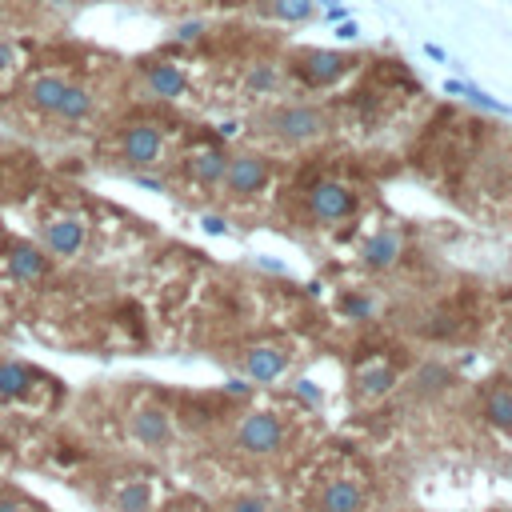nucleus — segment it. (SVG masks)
I'll return each instance as SVG.
<instances>
[{"label": "nucleus", "instance_id": "obj_21", "mask_svg": "<svg viewBox=\"0 0 512 512\" xmlns=\"http://www.w3.org/2000/svg\"><path fill=\"white\" fill-rule=\"evenodd\" d=\"M260 8L276 24H308V20H316V0H260Z\"/></svg>", "mask_w": 512, "mask_h": 512}, {"label": "nucleus", "instance_id": "obj_8", "mask_svg": "<svg viewBox=\"0 0 512 512\" xmlns=\"http://www.w3.org/2000/svg\"><path fill=\"white\" fill-rule=\"evenodd\" d=\"M88 244V224L80 216H56L40 228V248L52 256H80V248Z\"/></svg>", "mask_w": 512, "mask_h": 512}, {"label": "nucleus", "instance_id": "obj_7", "mask_svg": "<svg viewBox=\"0 0 512 512\" xmlns=\"http://www.w3.org/2000/svg\"><path fill=\"white\" fill-rule=\"evenodd\" d=\"M128 436L144 448H164L172 440V416L160 408V404H136L128 412Z\"/></svg>", "mask_w": 512, "mask_h": 512}, {"label": "nucleus", "instance_id": "obj_25", "mask_svg": "<svg viewBox=\"0 0 512 512\" xmlns=\"http://www.w3.org/2000/svg\"><path fill=\"white\" fill-rule=\"evenodd\" d=\"M340 312L352 320H368L376 312V304H372V296H340Z\"/></svg>", "mask_w": 512, "mask_h": 512}, {"label": "nucleus", "instance_id": "obj_19", "mask_svg": "<svg viewBox=\"0 0 512 512\" xmlns=\"http://www.w3.org/2000/svg\"><path fill=\"white\" fill-rule=\"evenodd\" d=\"M152 496H156L152 480H128L112 492L108 512H152Z\"/></svg>", "mask_w": 512, "mask_h": 512}, {"label": "nucleus", "instance_id": "obj_6", "mask_svg": "<svg viewBox=\"0 0 512 512\" xmlns=\"http://www.w3.org/2000/svg\"><path fill=\"white\" fill-rule=\"evenodd\" d=\"M236 448L248 456H272L284 448V424L272 412H252L240 428H236Z\"/></svg>", "mask_w": 512, "mask_h": 512}, {"label": "nucleus", "instance_id": "obj_31", "mask_svg": "<svg viewBox=\"0 0 512 512\" xmlns=\"http://www.w3.org/2000/svg\"><path fill=\"white\" fill-rule=\"evenodd\" d=\"M200 228H204L208 236H228V220L216 216V212H204V216H200Z\"/></svg>", "mask_w": 512, "mask_h": 512}, {"label": "nucleus", "instance_id": "obj_14", "mask_svg": "<svg viewBox=\"0 0 512 512\" xmlns=\"http://www.w3.org/2000/svg\"><path fill=\"white\" fill-rule=\"evenodd\" d=\"M364 508V488L352 480H328L316 492V512H360Z\"/></svg>", "mask_w": 512, "mask_h": 512}, {"label": "nucleus", "instance_id": "obj_37", "mask_svg": "<svg viewBox=\"0 0 512 512\" xmlns=\"http://www.w3.org/2000/svg\"><path fill=\"white\" fill-rule=\"evenodd\" d=\"M164 512H188V508H180V504H172V508H164Z\"/></svg>", "mask_w": 512, "mask_h": 512}, {"label": "nucleus", "instance_id": "obj_16", "mask_svg": "<svg viewBox=\"0 0 512 512\" xmlns=\"http://www.w3.org/2000/svg\"><path fill=\"white\" fill-rule=\"evenodd\" d=\"M92 112H96V92L88 84H72L68 80V88H64V96H60L52 116L64 120V124H84V120H92Z\"/></svg>", "mask_w": 512, "mask_h": 512}, {"label": "nucleus", "instance_id": "obj_36", "mask_svg": "<svg viewBox=\"0 0 512 512\" xmlns=\"http://www.w3.org/2000/svg\"><path fill=\"white\" fill-rule=\"evenodd\" d=\"M8 20V0H0V24Z\"/></svg>", "mask_w": 512, "mask_h": 512}, {"label": "nucleus", "instance_id": "obj_30", "mask_svg": "<svg viewBox=\"0 0 512 512\" xmlns=\"http://www.w3.org/2000/svg\"><path fill=\"white\" fill-rule=\"evenodd\" d=\"M316 16H324V24H336V20H348V16H352V8H348L344 0H332V4L316 8Z\"/></svg>", "mask_w": 512, "mask_h": 512}, {"label": "nucleus", "instance_id": "obj_5", "mask_svg": "<svg viewBox=\"0 0 512 512\" xmlns=\"http://www.w3.org/2000/svg\"><path fill=\"white\" fill-rule=\"evenodd\" d=\"M356 212V192L340 180H316L308 188V216L316 224H340Z\"/></svg>", "mask_w": 512, "mask_h": 512}, {"label": "nucleus", "instance_id": "obj_15", "mask_svg": "<svg viewBox=\"0 0 512 512\" xmlns=\"http://www.w3.org/2000/svg\"><path fill=\"white\" fill-rule=\"evenodd\" d=\"M280 88H284V64L280 60H256V64H248V72H244V92L248 96L268 100Z\"/></svg>", "mask_w": 512, "mask_h": 512}, {"label": "nucleus", "instance_id": "obj_1", "mask_svg": "<svg viewBox=\"0 0 512 512\" xmlns=\"http://www.w3.org/2000/svg\"><path fill=\"white\" fill-rule=\"evenodd\" d=\"M264 128H268V136H276L280 144L304 148V144H316V140L328 132V116H324L320 104L288 100V104H272V108L264 112Z\"/></svg>", "mask_w": 512, "mask_h": 512}, {"label": "nucleus", "instance_id": "obj_39", "mask_svg": "<svg viewBox=\"0 0 512 512\" xmlns=\"http://www.w3.org/2000/svg\"><path fill=\"white\" fill-rule=\"evenodd\" d=\"M508 120H512V116H508Z\"/></svg>", "mask_w": 512, "mask_h": 512}, {"label": "nucleus", "instance_id": "obj_28", "mask_svg": "<svg viewBox=\"0 0 512 512\" xmlns=\"http://www.w3.org/2000/svg\"><path fill=\"white\" fill-rule=\"evenodd\" d=\"M232 512H272V500L256 496V492H244V496L232 500Z\"/></svg>", "mask_w": 512, "mask_h": 512}, {"label": "nucleus", "instance_id": "obj_34", "mask_svg": "<svg viewBox=\"0 0 512 512\" xmlns=\"http://www.w3.org/2000/svg\"><path fill=\"white\" fill-rule=\"evenodd\" d=\"M0 512H24V504L16 496H0Z\"/></svg>", "mask_w": 512, "mask_h": 512}, {"label": "nucleus", "instance_id": "obj_2", "mask_svg": "<svg viewBox=\"0 0 512 512\" xmlns=\"http://www.w3.org/2000/svg\"><path fill=\"white\" fill-rule=\"evenodd\" d=\"M352 56L340 48H300L288 64V72L304 84V88H332L352 72Z\"/></svg>", "mask_w": 512, "mask_h": 512}, {"label": "nucleus", "instance_id": "obj_18", "mask_svg": "<svg viewBox=\"0 0 512 512\" xmlns=\"http://www.w3.org/2000/svg\"><path fill=\"white\" fill-rule=\"evenodd\" d=\"M64 88H68V80H64V76H56V72H40V76H32V80H28L24 100H28L36 112L52 116V112H56V104H60V96H64Z\"/></svg>", "mask_w": 512, "mask_h": 512}, {"label": "nucleus", "instance_id": "obj_27", "mask_svg": "<svg viewBox=\"0 0 512 512\" xmlns=\"http://www.w3.org/2000/svg\"><path fill=\"white\" fill-rule=\"evenodd\" d=\"M20 68V44L12 36H0V76Z\"/></svg>", "mask_w": 512, "mask_h": 512}, {"label": "nucleus", "instance_id": "obj_3", "mask_svg": "<svg viewBox=\"0 0 512 512\" xmlns=\"http://www.w3.org/2000/svg\"><path fill=\"white\" fill-rule=\"evenodd\" d=\"M116 152H120V164L132 168V172H144V168H156L160 156H164V128L156 120H128L120 128V140H116Z\"/></svg>", "mask_w": 512, "mask_h": 512}, {"label": "nucleus", "instance_id": "obj_10", "mask_svg": "<svg viewBox=\"0 0 512 512\" xmlns=\"http://www.w3.org/2000/svg\"><path fill=\"white\" fill-rule=\"evenodd\" d=\"M400 252H404L400 232L380 228V232H372V236L360 244V264H364L368 272H384V268H392V264L400 260Z\"/></svg>", "mask_w": 512, "mask_h": 512}, {"label": "nucleus", "instance_id": "obj_13", "mask_svg": "<svg viewBox=\"0 0 512 512\" xmlns=\"http://www.w3.org/2000/svg\"><path fill=\"white\" fill-rule=\"evenodd\" d=\"M440 92H448V96H456V100H464V104H472V108H480V112H492V116H512V108L504 104V100H496V96H488L480 84H472L468 76H448V80H440Z\"/></svg>", "mask_w": 512, "mask_h": 512}, {"label": "nucleus", "instance_id": "obj_4", "mask_svg": "<svg viewBox=\"0 0 512 512\" xmlns=\"http://www.w3.org/2000/svg\"><path fill=\"white\" fill-rule=\"evenodd\" d=\"M268 180H272L268 156H260V152H232L220 188H224L228 200H252V196H260L268 188Z\"/></svg>", "mask_w": 512, "mask_h": 512}, {"label": "nucleus", "instance_id": "obj_26", "mask_svg": "<svg viewBox=\"0 0 512 512\" xmlns=\"http://www.w3.org/2000/svg\"><path fill=\"white\" fill-rule=\"evenodd\" d=\"M448 380H452V372H448L444 364H424V368H420V376H416V384H420V388H444Z\"/></svg>", "mask_w": 512, "mask_h": 512}, {"label": "nucleus", "instance_id": "obj_23", "mask_svg": "<svg viewBox=\"0 0 512 512\" xmlns=\"http://www.w3.org/2000/svg\"><path fill=\"white\" fill-rule=\"evenodd\" d=\"M208 36V20L204 16H188V20H176L172 28H168V44H176V48H192V44H200Z\"/></svg>", "mask_w": 512, "mask_h": 512}, {"label": "nucleus", "instance_id": "obj_38", "mask_svg": "<svg viewBox=\"0 0 512 512\" xmlns=\"http://www.w3.org/2000/svg\"><path fill=\"white\" fill-rule=\"evenodd\" d=\"M508 352H512V332H508Z\"/></svg>", "mask_w": 512, "mask_h": 512}, {"label": "nucleus", "instance_id": "obj_11", "mask_svg": "<svg viewBox=\"0 0 512 512\" xmlns=\"http://www.w3.org/2000/svg\"><path fill=\"white\" fill-rule=\"evenodd\" d=\"M244 372L252 380H260V384L280 380L288 372V348H280V344H256V348H248L244 352Z\"/></svg>", "mask_w": 512, "mask_h": 512}, {"label": "nucleus", "instance_id": "obj_22", "mask_svg": "<svg viewBox=\"0 0 512 512\" xmlns=\"http://www.w3.org/2000/svg\"><path fill=\"white\" fill-rule=\"evenodd\" d=\"M484 416L492 428L500 432H512V388L508 384H492L488 396H484Z\"/></svg>", "mask_w": 512, "mask_h": 512}, {"label": "nucleus", "instance_id": "obj_24", "mask_svg": "<svg viewBox=\"0 0 512 512\" xmlns=\"http://www.w3.org/2000/svg\"><path fill=\"white\" fill-rule=\"evenodd\" d=\"M28 380H32V372L24 364H16V360H4L0 364V396H24L28 392Z\"/></svg>", "mask_w": 512, "mask_h": 512}, {"label": "nucleus", "instance_id": "obj_9", "mask_svg": "<svg viewBox=\"0 0 512 512\" xmlns=\"http://www.w3.org/2000/svg\"><path fill=\"white\" fill-rule=\"evenodd\" d=\"M144 88L156 100H180L188 92V76L176 60H148L144 64Z\"/></svg>", "mask_w": 512, "mask_h": 512}, {"label": "nucleus", "instance_id": "obj_29", "mask_svg": "<svg viewBox=\"0 0 512 512\" xmlns=\"http://www.w3.org/2000/svg\"><path fill=\"white\" fill-rule=\"evenodd\" d=\"M332 36H336L340 44H356V40H360V24H356V16L336 20V24H332Z\"/></svg>", "mask_w": 512, "mask_h": 512}, {"label": "nucleus", "instance_id": "obj_32", "mask_svg": "<svg viewBox=\"0 0 512 512\" xmlns=\"http://www.w3.org/2000/svg\"><path fill=\"white\" fill-rule=\"evenodd\" d=\"M132 180H136L140 188H148V192H168V184H164L160 176H152L148 168H144V172H132Z\"/></svg>", "mask_w": 512, "mask_h": 512}, {"label": "nucleus", "instance_id": "obj_12", "mask_svg": "<svg viewBox=\"0 0 512 512\" xmlns=\"http://www.w3.org/2000/svg\"><path fill=\"white\" fill-rule=\"evenodd\" d=\"M184 168H188V176H192L200 188H220L224 168H228V152H224L220 144H204L200 152H192V156L184 160Z\"/></svg>", "mask_w": 512, "mask_h": 512}, {"label": "nucleus", "instance_id": "obj_20", "mask_svg": "<svg viewBox=\"0 0 512 512\" xmlns=\"http://www.w3.org/2000/svg\"><path fill=\"white\" fill-rule=\"evenodd\" d=\"M396 384H400V376H396L392 364H368V368L356 376V396H360V400H380V396H388Z\"/></svg>", "mask_w": 512, "mask_h": 512}, {"label": "nucleus", "instance_id": "obj_17", "mask_svg": "<svg viewBox=\"0 0 512 512\" xmlns=\"http://www.w3.org/2000/svg\"><path fill=\"white\" fill-rule=\"evenodd\" d=\"M44 268H48V256H44L40 244H28V240L12 244V252H8V272H12V280L32 284V280L44 276Z\"/></svg>", "mask_w": 512, "mask_h": 512}, {"label": "nucleus", "instance_id": "obj_33", "mask_svg": "<svg viewBox=\"0 0 512 512\" xmlns=\"http://www.w3.org/2000/svg\"><path fill=\"white\" fill-rule=\"evenodd\" d=\"M424 56H428V60H436V64H452V60H448V52H444L440 44H432V40H424Z\"/></svg>", "mask_w": 512, "mask_h": 512}, {"label": "nucleus", "instance_id": "obj_35", "mask_svg": "<svg viewBox=\"0 0 512 512\" xmlns=\"http://www.w3.org/2000/svg\"><path fill=\"white\" fill-rule=\"evenodd\" d=\"M228 392H232V396H244V392H248V384H240V380H228Z\"/></svg>", "mask_w": 512, "mask_h": 512}]
</instances>
